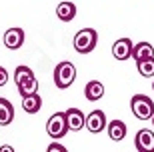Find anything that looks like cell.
Wrapping results in <instances>:
<instances>
[{
    "instance_id": "obj_3",
    "label": "cell",
    "mask_w": 154,
    "mask_h": 152,
    "mask_svg": "<svg viewBox=\"0 0 154 152\" xmlns=\"http://www.w3.org/2000/svg\"><path fill=\"white\" fill-rule=\"evenodd\" d=\"M130 110L138 120H150L154 114V102L150 100V96L136 94L130 100Z\"/></svg>"
},
{
    "instance_id": "obj_19",
    "label": "cell",
    "mask_w": 154,
    "mask_h": 152,
    "mask_svg": "<svg viewBox=\"0 0 154 152\" xmlns=\"http://www.w3.org/2000/svg\"><path fill=\"white\" fill-rule=\"evenodd\" d=\"M46 150H48V152H66V148H64L62 144H56V142H52V144L46 148Z\"/></svg>"
},
{
    "instance_id": "obj_12",
    "label": "cell",
    "mask_w": 154,
    "mask_h": 152,
    "mask_svg": "<svg viewBox=\"0 0 154 152\" xmlns=\"http://www.w3.org/2000/svg\"><path fill=\"white\" fill-rule=\"evenodd\" d=\"M84 94H86V98H88L90 102L100 100V98L104 96V84L100 82V80H90V82L84 86Z\"/></svg>"
},
{
    "instance_id": "obj_11",
    "label": "cell",
    "mask_w": 154,
    "mask_h": 152,
    "mask_svg": "<svg viewBox=\"0 0 154 152\" xmlns=\"http://www.w3.org/2000/svg\"><path fill=\"white\" fill-rule=\"evenodd\" d=\"M56 16L62 20V22H72L76 18V6L68 0H62V2H58L56 6Z\"/></svg>"
},
{
    "instance_id": "obj_13",
    "label": "cell",
    "mask_w": 154,
    "mask_h": 152,
    "mask_svg": "<svg viewBox=\"0 0 154 152\" xmlns=\"http://www.w3.org/2000/svg\"><path fill=\"white\" fill-rule=\"evenodd\" d=\"M106 124H108V122H106ZM126 132H128V128H126V124L122 122V120H112V122L108 124V136H110V140H114V142L124 140Z\"/></svg>"
},
{
    "instance_id": "obj_5",
    "label": "cell",
    "mask_w": 154,
    "mask_h": 152,
    "mask_svg": "<svg viewBox=\"0 0 154 152\" xmlns=\"http://www.w3.org/2000/svg\"><path fill=\"white\" fill-rule=\"evenodd\" d=\"M46 132H48V136H50L52 140H60V138L66 136L68 126H66V116H64V112H54L50 118H48V122H46Z\"/></svg>"
},
{
    "instance_id": "obj_4",
    "label": "cell",
    "mask_w": 154,
    "mask_h": 152,
    "mask_svg": "<svg viewBox=\"0 0 154 152\" xmlns=\"http://www.w3.org/2000/svg\"><path fill=\"white\" fill-rule=\"evenodd\" d=\"M98 42V34L94 28H82L78 34L74 36V50L78 54H88L96 48Z\"/></svg>"
},
{
    "instance_id": "obj_20",
    "label": "cell",
    "mask_w": 154,
    "mask_h": 152,
    "mask_svg": "<svg viewBox=\"0 0 154 152\" xmlns=\"http://www.w3.org/2000/svg\"><path fill=\"white\" fill-rule=\"evenodd\" d=\"M0 152H14V148H12V146H2Z\"/></svg>"
},
{
    "instance_id": "obj_14",
    "label": "cell",
    "mask_w": 154,
    "mask_h": 152,
    "mask_svg": "<svg viewBox=\"0 0 154 152\" xmlns=\"http://www.w3.org/2000/svg\"><path fill=\"white\" fill-rule=\"evenodd\" d=\"M22 108H24V112H28V114H36L42 108V98L38 96V92H32V94H26L22 98Z\"/></svg>"
},
{
    "instance_id": "obj_15",
    "label": "cell",
    "mask_w": 154,
    "mask_h": 152,
    "mask_svg": "<svg viewBox=\"0 0 154 152\" xmlns=\"http://www.w3.org/2000/svg\"><path fill=\"white\" fill-rule=\"evenodd\" d=\"M134 60H144V58H152L154 56V46L150 42H138L132 46V54Z\"/></svg>"
},
{
    "instance_id": "obj_8",
    "label": "cell",
    "mask_w": 154,
    "mask_h": 152,
    "mask_svg": "<svg viewBox=\"0 0 154 152\" xmlns=\"http://www.w3.org/2000/svg\"><path fill=\"white\" fill-rule=\"evenodd\" d=\"M132 54V40L130 38H120L114 42V46H112V56L116 58V60L124 62L128 60Z\"/></svg>"
},
{
    "instance_id": "obj_16",
    "label": "cell",
    "mask_w": 154,
    "mask_h": 152,
    "mask_svg": "<svg viewBox=\"0 0 154 152\" xmlns=\"http://www.w3.org/2000/svg\"><path fill=\"white\" fill-rule=\"evenodd\" d=\"M14 120V106L10 100L0 98V126H8Z\"/></svg>"
},
{
    "instance_id": "obj_9",
    "label": "cell",
    "mask_w": 154,
    "mask_h": 152,
    "mask_svg": "<svg viewBox=\"0 0 154 152\" xmlns=\"http://www.w3.org/2000/svg\"><path fill=\"white\" fill-rule=\"evenodd\" d=\"M24 44V30L22 28H8L4 32V46L10 50H18Z\"/></svg>"
},
{
    "instance_id": "obj_6",
    "label": "cell",
    "mask_w": 154,
    "mask_h": 152,
    "mask_svg": "<svg viewBox=\"0 0 154 152\" xmlns=\"http://www.w3.org/2000/svg\"><path fill=\"white\" fill-rule=\"evenodd\" d=\"M84 126L90 130L92 134H98L106 128V114L102 110H92L88 116L84 118Z\"/></svg>"
},
{
    "instance_id": "obj_1",
    "label": "cell",
    "mask_w": 154,
    "mask_h": 152,
    "mask_svg": "<svg viewBox=\"0 0 154 152\" xmlns=\"http://www.w3.org/2000/svg\"><path fill=\"white\" fill-rule=\"evenodd\" d=\"M14 82H16V88L20 92V96L38 92V80H36L34 72L28 66H18L14 70Z\"/></svg>"
},
{
    "instance_id": "obj_2",
    "label": "cell",
    "mask_w": 154,
    "mask_h": 152,
    "mask_svg": "<svg viewBox=\"0 0 154 152\" xmlns=\"http://www.w3.org/2000/svg\"><path fill=\"white\" fill-rule=\"evenodd\" d=\"M74 78H76V68H74L72 62L64 60L60 64H56V68H54V84L60 90L70 88V86L74 84Z\"/></svg>"
},
{
    "instance_id": "obj_7",
    "label": "cell",
    "mask_w": 154,
    "mask_h": 152,
    "mask_svg": "<svg viewBox=\"0 0 154 152\" xmlns=\"http://www.w3.org/2000/svg\"><path fill=\"white\" fill-rule=\"evenodd\" d=\"M134 146L138 152H154V132L142 128L136 132V138H134Z\"/></svg>"
},
{
    "instance_id": "obj_18",
    "label": "cell",
    "mask_w": 154,
    "mask_h": 152,
    "mask_svg": "<svg viewBox=\"0 0 154 152\" xmlns=\"http://www.w3.org/2000/svg\"><path fill=\"white\" fill-rule=\"evenodd\" d=\"M8 78H10V76H8V70H6L4 66H0V86H4L6 82H8Z\"/></svg>"
},
{
    "instance_id": "obj_10",
    "label": "cell",
    "mask_w": 154,
    "mask_h": 152,
    "mask_svg": "<svg viewBox=\"0 0 154 152\" xmlns=\"http://www.w3.org/2000/svg\"><path fill=\"white\" fill-rule=\"evenodd\" d=\"M64 116H66V126H68V130H82L84 128V112L82 110H78V108H70V110H66L64 112Z\"/></svg>"
},
{
    "instance_id": "obj_21",
    "label": "cell",
    "mask_w": 154,
    "mask_h": 152,
    "mask_svg": "<svg viewBox=\"0 0 154 152\" xmlns=\"http://www.w3.org/2000/svg\"><path fill=\"white\" fill-rule=\"evenodd\" d=\"M152 126H154V114H152Z\"/></svg>"
},
{
    "instance_id": "obj_17",
    "label": "cell",
    "mask_w": 154,
    "mask_h": 152,
    "mask_svg": "<svg viewBox=\"0 0 154 152\" xmlns=\"http://www.w3.org/2000/svg\"><path fill=\"white\" fill-rule=\"evenodd\" d=\"M136 68L142 78H154V56L144 58V60H136Z\"/></svg>"
},
{
    "instance_id": "obj_22",
    "label": "cell",
    "mask_w": 154,
    "mask_h": 152,
    "mask_svg": "<svg viewBox=\"0 0 154 152\" xmlns=\"http://www.w3.org/2000/svg\"><path fill=\"white\" fill-rule=\"evenodd\" d=\"M152 88H154V82H152Z\"/></svg>"
}]
</instances>
